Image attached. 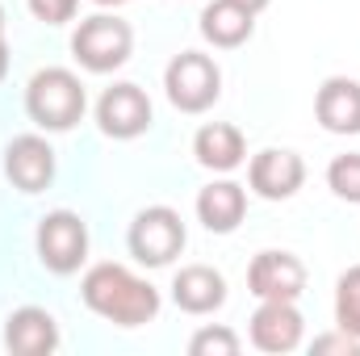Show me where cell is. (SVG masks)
<instances>
[{
	"label": "cell",
	"mask_w": 360,
	"mask_h": 356,
	"mask_svg": "<svg viewBox=\"0 0 360 356\" xmlns=\"http://www.w3.org/2000/svg\"><path fill=\"white\" fill-rule=\"evenodd\" d=\"M92 4H101V8H109V4H113V8H117V4H130V0H92Z\"/></svg>",
	"instance_id": "25"
},
{
	"label": "cell",
	"mask_w": 360,
	"mask_h": 356,
	"mask_svg": "<svg viewBox=\"0 0 360 356\" xmlns=\"http://www.w3.org/2000/svg\"><path fill=\"white\" fill-rule=\"evenodd\" d=\"M172 302L184 314H214L226 302V281L210 265H188L172 276Z\"/></svg>",
	"instance_id": "14"
},
{
	"label": "cell",
	"mask_w": 360,
	"mask_h": 356,
	"mask_svg": "<svg viewBox=\"0 0 360 356\" xmlns=\"http://www.w3.org/2000/svg\"><path fill=\"white\" fill-rule=\"evenodd\" d=\"M80 293H84V306L92 314H101L117 327H143L160 314V289L113 260L92 265L80 281Z\"/></svg>",
	"instance_id": "1"
},
{
	"label": "cell",
	"mask_w": 360,
	"mask_h": 356,
	"mask_svg": "<svg viewBox=\"0 0 360 356\" xmlns=\"http://www.w3.org/2000/svg\"><path fill=\"white\" fill-rule=\"evenodd\" d=\"M310 352L323 356V352H340V356H360V340L356 336H348L344 327L340 331H331V336H319L314 344H310Z\"/></svg>",
	"instance_id": "22"
},
{
	"label": "cell",
	"mask_w": 360,
	"mask_h": 356,
	"mask_svg": "<svg viewBox=\"0 0 360 356\" xmlns=\"http://www.w3.org/2000/svg\"><path fill=\"white\" fill-rule=\"evenodd\" d=\"M252 30H256V13H248L235 0H214L201 13V38L214 42V46H222V51L243 46L252 38Z\"/></svg>",
	"instance_id": "17"
},
{
	"label": "cell",
	"mask_w": 360,
	"mask_h": 356,
	"mask_svg": "<svg viewBox=\"0 0 360 356\" xmlns=\"http://www.w3.org/2000/svg\"><path fill=\"white\" fill-rule=\"evenodd\" d=\"M306 180V164L297 151H285V147H269L260 155H252L248 164V184L264 197V201H285L302 189Z\"/></svg>",
	"instance_id": "9"
},
{
	"label": "cell",
	"mask_w": 360,
	"mask_h": 356,
	"mask_svg": "<svg viewBox=\"0 0 360 356\" xmlns=\"http://www.w3.org/2000/svg\"><path fill=\"white\" fill-rule=\"evenodd\" d=\"M38 260L55 276H68L89 260V227L72 210H51L38 222Z\"/></svg>",
	"instance_id": "6"
},
{
	"label": "cell",
	"mask_w": 360,
	"mask_h": 356,
	"mask_svg": "<svg viewBox=\"0 0 360 356\" xmlns=\"http://www.w3.org/2000/svg\"><path fill=\"white\" fill-rule=\"evenodd\" d=\"M126 248L139 265L164 268L184 252V222L172 205H147L134 214L130 231H126Z\"/></svg>",
	"instance_id": "4"
},
{
	"label": "cell",
	"mask_w": 360,
	"mask_h": 356,
	"mask_svg": "<svg viewBox=\"0 0 360 356\" xmlns=\"http://www.w3.org/2000/svg\"><path fill=\"white\" fill-rule=\"evenodd\" d=\"M248 289L260 302H297L306 289V265L293 252H260L248 268Z\"/></svg>",
	"instance_id": "8"
},
{
	"label": "cell",
	"mask_w": 360,
	"mask_h": 356,
	"mask_svg": "<svg viewBox=\"0 0 360 356\" xmlns=\"http://www.w3.org/2000/svg\"><path fill=\"white\" fill-rule=\"evenodd\" d=\"M335 327L360 340V265L335 281Z\"/></svg>",
	"instance_id": "18"
},
{
	"label": "cell",
	"mask_w": 360,
	"mask_h": 356,
	"mask_svg": "<svg viewBox=\"0 0 360 356\" xmlns=\"http://www.w3.org/2000/svg\"><path fill=\"white\" fill-rule=\"evenodd\" d=\"M302 327H306V319H302L297 302H260L248 331H252V344L260 352L281 356L302 344Z\"/></svg>",
	"instance_id": "11"
},
{
	"label": "cell",
	"mask_w": 360,
	"mask_h": 356,
	"mask_svg": "<svg viewBox=\"0 0 360 356\" xmlns=\"http://www.w3.org/2000/svg\"><path fill=\"white\" fill-rule=\"evenodd\" d=\"M243 210H248V193L235 180H214L197 193V218L214 235H231L243 222Z\"/></svg>",
	"instance_id": "16"
},
{
	"label": "cell",
	"mask_w": 360,
	"mask_h": 356,
	"mask_svg": "<svg viewBox=\"0 0 360 356\" xmlns=\"http://www.w3.org/2000/svg\"><path fill=\"white\" fill-rule=\"evenodd\" d=\"M314 117L331 134H360V84L348 76H331L314 96Z\"/></svg>",
	"instance_id": "13"
},
{
	"label": "cell",
	"mask_w": 360,
	"mask_h": 356,
	"mask_svg": "<svg viewBox=\"0 0 360 356\" xmlns=\"http://www.w3.org/2000/svg\"><path fill=\"white\" fill-rule=\"evenodd\" d=\"M96 126L109 139H139L151 126V101L139 84H113L96 101Z\"/></svg>",
	"instance_id": "7"
},
{
	"label": "cell",
	"mask_w": 360,
	"mask_h": 356,
	"mask_svg": "<svg viewBox=\"0 0 360 356\" xmlns=\"http://www.w3.org/2000/svg\"><path fill=\"white\" fill-rule=\"evenodd\" d=\"M89 109V96L76 72L68 68H42L25 84V113L42 130H72Z\"/></svg>",
	"instance_id": "2"
},
{
	"label": "cell",
	"mask_w": 360,
	"mask_h": 356,
	"mask_svg": "<svg viewBox=\"0 0 360 356\" xmlns=\"http://www.w3.org/2000/svg\"><path fill=\"white\" fill-rule=\"evenodd\" d=\"M327 184H331L335 197H344V201L360 205V155L356 151L331 160V168H327Z\"/></svg>",
	"instance_id": "19"
},
{
	"label": "cell",
	"mask_w": 360,
	"mask_h": 356,
	"mask_svg": "<svg viewBox=\"0 0 360 356\" xmlns=\"http://www.w3.org/2000/svg\"><path fill=\"white\" fill-rule=\"evenodd\" d=\"M4 348L17 356H46L59 348V323L42 306H21L4 323Z\"/></svg>",
	"instance_id": "12"
},
{
	"label": "cell",
	"mask_w": 360,
	"mask_h": 356,
	"mask_svg": "<svg viewBox=\"0 0 360 356\" xmlns=\"http://www.w3.org/2000/svg\"><path fill=\"white\" fill-rule=\"evenodd\" d=\"M4 177L21 193H42L55 180V151L38 134H17L4 151Z\"/></svg>",
	"instance_id": "10"
},
{
	"label": "cell",
	"mask_w": 360,
	"mask_h": 356,
	"mask_svg": "<svg viewBox=\"0 0 360 356\" xmlns=\"http://www.w3.org/2000/svg\"><path fill=\"white\" fill-rule=\"evenodd\" d=\"M188 352L193 356H239V336L231 327H201L188 340Z\"/></svg>",
	"instance_id": "20"
},
{
	"label": "cell",
	"mask_w": 360,
	"mask_h": 356,
	"mask_svg": "<svg viewBox=\"0 0 360 356\" xmlns=\"http://www.w3.org/2000/svg\"><path fill=\"white\" fill-rule=\"evenodd\" d=\"M235 4H243L248 13H260V8H269L272 0H235Z\"/></svg>",
	"instance_id": "24"
},
{
	"label": "cell",
	"mask_w": 360,
	"mask_h": 356,
	"mask_svg": "<svg viewBox=\"0 0 360 356\" xmlns=\"http://www.w3.org/2000/svg\"><path fill=\"white\" fill-rule=\"evenodd\" d=\"M164 89H168V101L180 113H205L222 92V72H218V63L210 55L180 51L168 63V72H164Z\"/></svg>",
	"instance_id": "5"
},
{
	"label": "cell",
	"mask_w": 360,
	"mask_h": 356,
	"mask_svg": "<svg viewBox=\"0 0 360 356\" xmlns=\"http://www.w3.org/2000/svg\"><path fill=\"white\" fill-rule=\"evenodd\" d=\"M0 34H4V8H0Z\"/></svg>",
	"instance_id": "26"
},
{
	"label": "cell",
	"mask_w": 360,
	"mask_h": 356,
	"mask_svg": "<svg viewBox=\"0 0 360 356\" xmlns=\"http://www.w3.org/2000/svg\"><path fill=\"white\" fill-rule=\"evenodd\" d=\"M130 51H134V30L122 17H109V13H96L89 21H80L76 34H72V55L92 76L117 72L130 59Z\"/></svg>",
	"instance_id": "3"
},
{
	"label": "cell",
	"mask_w": 360,
	"mask_h": 356,
	"mask_svg": "<svg viewBox=\"0 0 360 356\" xmlns=\"http://www.w3.org/2000/svg\"><path fill=\"white\" fill-rule=\"evenodd\" d=\"M193 155L210 172H235L248 160V143H243L239 126H231V122H205L193 134Z\"/></svg>",
	"instance_id": "15"
},
{
	"label": "cell",
	"mask_w": 360,
	"mask_h": 356,
	"mask_svg": "<svg viewBox=\"0 0 360 356\" xmlns=\"http://www.w3.org/2000/svg\"><path fill=\"white\" fill-rule=\"evenodd\" d=\"M76 8H80V0H30V13L46 25H68L76 17Z\"/></svg>",
	"instance_id": "21"
},
{
	"label": "cell",
	"mask_w": 360,
	"mask_h": 356,
	"mask_svg": "<svg viewBox=\"0 0 360 356\" xmlns=\"http://www.w3.org/2000/svg\"><path fill=\"white\" fill-rule=\"evenodd\" d=\"M8 76V42H4V34H0V80Z\"/></svg>",
	"instance_id": "23"
}]
</instances>
